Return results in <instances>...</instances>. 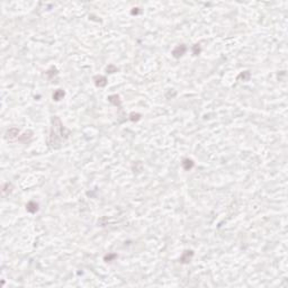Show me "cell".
Wrapping results in <instances>:
<instances>
[{"label":"cell","mask_w":288,"mask_h":288,"mask_svg":"<svg viewBox=\"0 0 288 288\" xmlns=\"http://www.w3.org/2000/svg\"><path fill=\"white\" fill-rule=\"evenodd\" d=\"M65 96V92L62 90V89H58V90H55L54 91V94H53V100L55 101H60L61 99H63V97Z\"/></svg>","instance_id":"obj_7"},{"label":"cell","mask_w":288,"mask_h":288,"mask_svg":"<svg viewBox=\"0 0 288 288\" xmlns=\"http://www.w3.org/2000/svg\"><path fill=\"white\" fill-rule=\"evenodd\" d=\"M106 71H107L108 73H115V72H117V68H116L114 64H109L107 68H106Z\"/></svg>","instance_id":"obj_15"},{"label":"cell","mask_w":288,"mask_h":288,"mask_svg":"<svg viewBox=\"0 0 288 288\" xmlns=\"http://www.w3.org/2000/svg\"><path fill=\"white\" fill-rule=\"evenodd\" d=\"M46 74L49 76V78H50V79H52V78H53V76H56V74H58V70H56L55 68H51L50 70L46 72Z\"/></svg>","instance_id":"obj_13"},{"label":"cell","mask_w":288,"mask_h":288,"mask_svg":"<svg viewBox=\"0 0 288 288\" xmlns=\"http://www.w3.org/2000/svg\"><path fill=\"white\" fill-rule=\"evenodd\" d=\"M194 167V161L193 160H190V159H185L184 161H182V168L185 169V170H190L191 168Z\"/></svg>","instance_id":"obj_8"},{"label":"cell","mask_w":288,"mask_h":288,"mask_svg":"<svg viewBox=\"0 0 288 288\" xmlns=\"http://www.w3.org/2000/svg\"><path fill=\"white\" fill-rule=\"evenodd\" d=\"M186 51H187V46H186L185 44H180V45H178V46H176V47L173 49V51H172L173 58H176V59L181 58V56L186 53Z\"/></svg>","instance_id":"obj_2"},{"label":"cell","mask_w":288,"mask_h":288,"mask_svg":"<svg viewBox=\"0 0 288 288\" xmlns=\"http://www.w3.org/2000/svg\"><path fill=\"white\" fill-rule=\"evenodd\" d=\"M200 46H199V44H195L194 46H193V53H194V55H198L199 53H200Z\"/></svg>","instance_id":"obj_14"},{"label":"cell","mask_w":288,"mask_h":288,"mask_svg":"<svg viewBox=\"0 0 288 288\" xmlns=\"http://www.w3.org/2000/svg\"><path fill=\"white\" fill-rule=\"evenodd\" d=\"M117 258V254L116 253H109V254H106L105 257H104V260L105 261H113L114 259H116Z\"/></svg>","instance_id":"obj_12"},{"label":"cell","mask_w":288,"mask_h":288,"mask_svg":"<svg viewBox=\"0 0 288 288\" xmlns=\"http://www.w3.org/2000/svg\"><path fill=\"white\" fill-rule=\"evenodd\" d=\"M193 257H194V251L193 250H186L182 253V256L180 257V262L181 263H188V262H190Z\"/></svg>","instance_id":"obj_3"},{"label":"cell","mask_w":288,"mask_h":288,"mask_svg":"<svg viewBox=\"0 0 288 288\" xmlns=\"http://www.w3.org/2000/svg\"><path fill=\"white\" fill-rule=\"evenodd\" d=\"M107 99L109 102H112L113 105H115L117 107H121V106H122V101L119 99V96H118V95H112V96L108 97Z\"/></svg>","instance_id":"obj_5"},{"label":"cell","mask_w":288,"mask_h":288,"mask_svg":"<svg viewBox=\"0 0 288 288\" xmlns=\"http://www.w3.org/2000/svg\"><path fill=\"white\" fill-rule=\"evenodd\" d=\"M250 77H251V74H250V72L249 71H244V72H241L240 74L238 76V80H243V81H249L250 79Z\"/></svg>","instance_id":"obj_11"},{"label":"cell","mask_w":288,"mask_h":288,"mask_svg":"<svg viewBox=\"0 0 288 288\" xmlns=\"http://www.w3.org/2000/svg\"><path fill=\"white\" fill-rule=\"evenodd\" d=\"M130 116H131V121H133V122H134V121L136 122V121H138V119L141 118V115L137 114V113H132Z\"/></svg>","instance_id":"obj_16"},{"label":"cell","mask_w":288,"mask_h":288,"mask_svg":"<svg viewBox=\"0 0 288 288\" xmlns=\"http://www.w3.org/2000/svg\"><path fill=\"white\" fill-rule=\"evenodd\" d=\"M26 209H27V212L29 213H32V214H34L36 213L37 210H38V204L36 202H28L27 203V205H26Z\"/></svg>","instance_id":"obj_6"},{"label":"cell","mask_w":288,"mask_h":288,"mask_svg":"<svg viewBox=\"0 0 288 288\" xmlns=\"http://www.w3.org/2000/svg\"><path fill=\"white\" fill-rule=\"evenodd\" d=\"M94 81L95 85L97 87H99V88H102V87H105L107 85V79L104 76H96L94 78Z\"/></svg>","instance_id":"obj_4"},{"label":"cell","mask_w":288,"mask_h":288,"mask_svg":"<svg viewBox=\"0 0 288 288\" xmlns=\"http://www.w3.org/2000/svg\"><path fill=\"white\" fill-rule=\"evenodd\" d=\"M69 136H70V131L63 126L58 116H53L52 127L49 137V146L52 149H59L62 145V142L65 141Z\"/></svg>","instance_id":"obj_1"},{"label":"cell","mask_w":288,"mask_h":288,"mask_svg":"<svg viewBox=\"0 0 288 288\" xmlns=\"http://www.w3.org/2000/svg\"><path fill=\"white\" fill-rule=\"evenodd\" d=\"M18 134H19V131H18V128H10V130H8V132H7V137H9L10 140H13V138H15V137H17L18 136Z\"/></svg>","instance_id":"obj_9"},{"label":"cell","mask_w":288,"mask_h":288,"mask_svg":"<svg viewBox=\"0 0 288 288\" xmlns=\"http://www.w3.org/2000/svg\"><path fill=\"white\" fill-rule=\"evenodd\" d=\"M11 190H13V185H11L10 182H6V184L2 186V194H4V196H6V195H8L9 193H11Z\"/></svg>","instance_id":"obj_10"}]
</instances>
